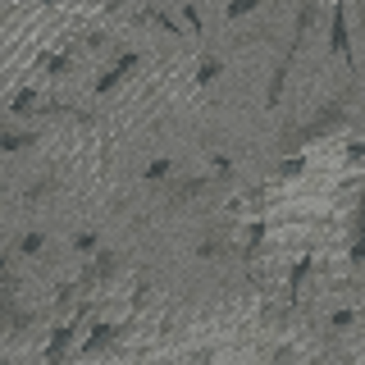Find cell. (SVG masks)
<instances>
[{"mask_svg":"<svg viewBox=\"0 0 365 365\" xmlns=\"http://www.w3.org/2000/svg\"><path fill=\"white\" fill-rule=\"evenodd\" d=\"M32 106H37V91H19V101H14V114H32Z\"/></svg>","mask_w":365,"mask_h":365,"instance_id":"cell-9","label":"cell"},{"mask_svg":"<svg viewBox=\"0 0 365 365\" xmlns=\"http://www.w3.org/2000/svg\"><path fill=\"white\" fill-rule=\"evenodd\" d=\"M220 73H224V60H220V55H205L201 68H197V83H215Z\"/></svg>","mask_w":365,"mask_h":365,"instance_id":"cell-5","label":"cell"},{"mask_svg":"<svg viewBox=\"0 0 365 365\" xmlns=\"http://www.w3.org/2000/svg\"><path fill=\"white\" fill-rule=\"evenodd\" d=\"M315 9H319V0H302V5H297V23H292V41L283 46V55H288V60H297V55H302V46H306V32L315 28Z\"/></svg>","mask_w":365,"mask_h":365,"instance_id":"cell-2","label":"cell"},{"mask_svg":"<svg viewBox=\"0 0 365 365\" xmlns=\"http://www.w3.org/2000/svg\"><path fill=\"white\" fill-rule=\"evenodd\" d=\"M182 23L192 28V37H201V14H197V5H182Z\"/></svg>","mask_w":365,"mask_h":365,"instance_id":"cell-8","label":"cell"},{"mask_svg":"<svg viewBox=\"0 0 365 365\" xmlns=\"http://www.w3.org/2000/svg\"><path fill=\"white\" fill-rule=\"evenodd\" d=\"M256 9H260V0H228V9H224V14H228V19H233V23H237V19H247V14H256Z\"/></svg>","mask_w":365,"mask_h":365,"instance_id":"cell-6","label":"cell"},{"mask_svg":"<svg viewBox=\"0 0 365 365\" xmlns=\"http://www.w3.org/2000/svg\"><path fill=\"white\" fill-rule=\"evenodd\" d=\"M28 142H32V133H0V151H19Z\"/></svg>","mask_w":365,"mask_h":365,"instance_id":"cell-7","label":"cell"},{"mask_svg":"<svg viewBox=\"0 0 365 365\" xmlns=\"http://www.w3.org/2000/svg\"><path fill=\"white\" fill-rule=\"evenodd\" d=\"M288 68H292V60H288V55H279V68H274V78H269V106H279L283 83H288Z\"/></svg>","mask_w":365,"mask_h":365,"instance_id":"cell-4","label":"cell"},{"mask_svg":"<svg viewBox=\"0 0 365 365\" xmlns=\"http://www.w3.org/2000/svg\"><path fill=\"white\" fill-rule=\"evenodd\" d=\"M137 64H142V55H137V51H128V55H123V60L114 64V68H106V73L96 78V91H114V87H119V83H123V78L133 73Z\"/></svg>","mask_w":365,"mask_h":365,"instance_id":"cell-3","label":"cell"},{"mask_svg":"<svg viewBox=\"0 0 365 365\" xmlns=\"http://www.w3.org/2000/svg\"><path fill=\"white\" fill-rule=\"evenodd\" d=\"M329 51L338 55L347 68H356V55H351V32H347V5H334V23H329Z\"/></svg>","mask_w":365,"mask_h":365,"instance_id":"cell-1","label":"cell"}]
</instances>
